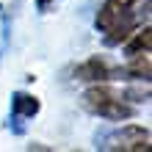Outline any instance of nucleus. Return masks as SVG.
<instances>
[{
  "label": "nucleus",
  "mask_w": 152,
  "mask_h": 152,
  "mask_svg": "<svg viewBox=\"0 0 152 152\" xmlns=\"http://www.w3.org/2000/svg\"><path fill=\"white\" fill-rule=\"evenodd\" d=\"M149 0H102L94 17L97 33L105 47H119L138 25L149 22Z\"/></svg>",
  "instance_id": "obj_1"
},
{
  "label": "nucleus",
  "mask_w": 152,
  "mask_h": 152,
  "mask_svg": "<svg viewBox=\"0 0 152 152\" xmlns=\"http://www.w3.org/2000/svg\"><path fill=\"white\" fill-rule=\"evenodd\" d=\"M80 108L105 122H130L138 113L136 105L127 102L124 94L111 83H88V88L80 94Z\"/></svg>",
  "instance_id": "obj_2"
},
{
  "label": "nucleus",
  "mask_w": 152,
  "mask_h": 152,
  "mask_svg": "<svg viewBox=\"0 0 152 152\" xmlns=\"http://www.w3.org/2000/svg\"><path fill=\"white\" fill-rule=\"evenodd\" d=\"M97 149L108 152H147L149 149V130L141 124H122L102 138H97Z\"/></svg>",
  "instance_id": "obj_3"
},
{
  "label": "nucleus",
  "mask_w": 152,
  "mask_h": 152,
  "mask_svg": "<svg viewBox=\"0 0 152 152\" xmlns=\"http://www.w3.org/2000/svg\"><path fill=\"white\" fill-rule=\"evenodd\" d=\"M72 75L80 83H111L119 77V66L108 56H88L72 69Z\"/></svg>",
  "instance_id": "obj_4"
},
{
  "label": "nucleus",
  "mask_w": 152,
  "mask_h": 152,
  "mask_svg": "<svg viewBox=\"0 0 152 152\" xmlns=\"http://www.w3.org/2000/svg\"><path fill=\"white\" fill-rule=\"evenodd\" d=\"M42 111V100L36 94H28V91H14L11 94V124L17 130H22L25 122L36 119Z\"/></svg>",
  "instance_id": "obj_5"
},
{
  "label": "nucleus",
  "mask_w": 152,
  "mask_h": 152,
  "mask_svg": "<svg viewBox=\"0 0 152 152\" xmlns=\"http://www.w3.org/2000/svg\"><path fill=\"white\" fill-rule=\"evenodd\" d=\"M149 75H152V58H149V53L127 56L124 64L119 66V77H124V80H149Z\"/></svg>",
  "instance_id": "obj_6"
},
{
  "label": "nucleus",
  "mask_w": 152,
  "mask_h": 152,
  "mask_svg": "<svg viewBox=\"0 0 152 152\" xmlns=\"http://www.w3.org/2000/svg\"><path fill=\"white\" fill-rule=\"evenodd\" d=\"M119 47L124 53V58H127V56H138V53H152V28H149V22L138 25Z\"/></svg>",
  "instance_id": "obj_7"
},
{
  "label": "nucleus",
  "mask_w": 152,
  "mask_h": 152,
  "mask_svg": "<svg viewBox=\"0 0 152 152\" xmlns=\"http://www.w3.org/2000/svg\"><path fill=\"white\" fill-rule=\"evenodd\" d=\"M56 3H61V0H36V11L39 14H47L50 8H56Z\"/></svg>",
  "instance_id": "obj_8"
}]
</instances>
